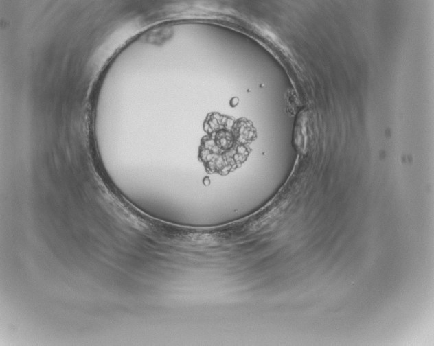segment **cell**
I'll return each instance as SVG.
<instances>
[{"instance_id": "1", "label": "cell", "mask_w": 434, "mask_h": 346, "mask_svg": "<svg viewBox=\"0 0 434 346\" xmlns=\"http://www.w3.org/2000/svg\"><path fill=\"white\" fill-rule=\"evenodd\" d=\"M205 130L198 157L210 174L225 175L240 167L256 137L255 130L248 120H236L219 113H212L207 118Z\"/></svg>"}]
</instances>
